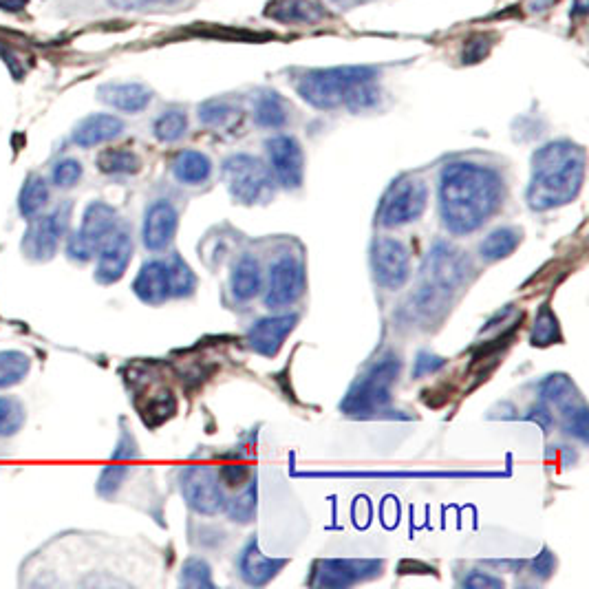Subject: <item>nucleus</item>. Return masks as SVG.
Instances as JSON below:
<instances>
[{
  "mask_svg": "<svg viewBox=\"0 0 589 589\" xmlns=\"http://www.w3.org/2000/svg\"><path fill=\"white\" fill-rule=\"evenodd\" d=\"M303 477H342V479H466V477H497V473H417V470H389V473H369V470H358V473H303Z\"/></svg>",
  "mask_w": 589,
  "mask_h": 589,
  "instance_id": "24",
  "label": "nucleus"
},
{
  "mask_svg": "<svg viewBox=\"0 0 589 589\" xmlns=\"http://www.w3.org/2000/svg\"><path fill=\"white\" fill-rule=\"evenodd\" d=\"M133 294L144 305L159 307L173 298L168 261H148L142 265L133 281Z\"/></svg>",
  "mask_w": 589,
  "mask_h": 589,
  "instance_id": "18",
  "label": "nucleus"
},
{
  "mask_svg": "<svg viewBox=\"0 0 589 589\" xmlns=\"http://www.w3.org/2000/svg\"><path fill=\"white\" fill-rule=\"evenodd\" d=\"M554 570H556V556L548 548H543V552L532 563V574L541 578V581H548V578L554 574Z\"/></svg>",
  "mask_w": 589,
  "mask_h": 589,
  "instance_id": "44",
  "label": "nucleus"
},
{
  "mask_svg": "<svg viewBox=\"0 0 589 589\" xmlns=\"http://www.w3.org/2000/svg\"><path fill=\"white\" fill-rule=\"evenodd\" d=\"M373 281L384 289H400L411 278V254L398 239L380 237L371 245Z\"/></svg>",
  "mask_w": 589,
  "mask_h": 589,
  "instance_id": "12",
  "label": "nucleus"
},
{
  "mask_svg": "<svg viewBox=\"0 0 589 589\" xmlns=\"http://www.w3.org/2000/svg\"><path fill=\"white\" fill-rule=\"evenodd\" d=\"M232 115H234V106L223 100H210L199 106V120L208 126L226 124Z\"/></svg>",
  "mask_w": 589,
  "mask_h": 589,
  "instance_id": "39",
  "label": "nucleus"
},
{
  "mask_svg": "<svg viewBox=\"0 0 589 589\" xmlns=\"http://www.w3.org/2000/svg\"><path fill=\"white\" fill-rule=\"evenodd\" d=\"M168 270H170V285H173V298H188L195 294L197 278L181 256H173V259L168 261Z\"/></svg>",
  "mask_w": 589,
  "mask_h": 589,
  "instance_id": "34",
  "label": "nucleus"
},
{
  "mask_svg": "<svg viewBox=\"0 0 589 589\" xmlns=\"http://www.w3.org/2000/svg\"><path fill=\"white\" fill-rule=\"evenodd\" d=\"M587 14V0H574L572 5V16L583 18Z\"/></svg>",
  "mask_w": 589,
  "mask_h": 589,
  "instance_id": "47",
  "label": "nucleus"
},
{
  "mask_svg": "<svg viewBox=\"0 0 589 589\" xmlns=\"http://www.w3.org/2000/svg\"><path fill=\"white\" fill-rule=\"evenodd\" d=\"M256 495H259V490H256V479H254L239 497H234L232 501L226 503L228 517L234 523H250L256 514Z\"/></svg>",
  "mask_w": 589,
  "mask_h": 589,
  "instance_id": "35",
  "label": "nucleus"
},
{
  "mask_svg": "<svg viewBox=\"0 0 589 589\" xmlns=\"http://www.w3.org/2000/svg\"><path fill=\"white\" fill-rule=\"evenodd\" d=\"M428 206V188L422 179L400 177L393 181L376 212V221L382 228H402L417 221Z\"/></svg>",
  "mask_w": 589,
  "mask_h": 589,
  "instance_id": "8",
  "label": "nucleus"
},
{
  "mask_svg": "<svg viewBox=\"0 0 589 589\" xmlns=\"http://www.w3.org/2000/svg\"><path fill=\"white\" fill-rule=\"evenodd\" d=\"M117 226L120 217L113 206L106 201H91L82 214L80 228L67 241V256L76 263L93 261Z\"/></svg>",
  "mask_w": 589,
  "mask_h": 589,
  "instance_id": "7",
  "label": "nucleus"
},
{
  "mask_svg": "<svg viewBox=\"0 0 589 589\" xmlns=\"http://www.w3.org/2000/svg\"><path fill=\"white\" fill-rule=\"evenodd\" d=\"M109 3L115 5V7H120V9H139V7L159 3V0H109Z\"/></svg>",
  "mask_w": 589,
  "mask_h": 589,
  "instance_id": "46",
  "label": "nucleus"
},
{
  "mask_svg": "<svg viewBox=\"0 0 589 589\" xmlns=\"http://www.w3.org/2000/svg\"><path fill=\"white\" fill-rule=\"evenodd\" d=\"M287 565V559H270L259 550V543L252 539L245 550L241 552L239 559V572L241 578L252 587H263L278 576V572Z\"/></svg>",
  "mask_w": 589,
  "mask_h": 589,
  "instance_id": "20",
  "label": "nucleus"
},
{
  "mask_svg": "<svg viewBox=\"0 0 589 589\" xmlns=\"http://www.w3.org/2000/svg\"><path fill=\"white\" fill-rule=\"evenodd\" d=\"M473 263L468 256L448 243H435L424 265V281L415 294V309L431 316L446 305V298L468 283Z\"/></svg>",
  "mask_w": 589,
  "mask_h": 589,
  "instance_id": "4",
  "label": "nucleus"
},
{
  "mask_svg": "<svg viewBox=\"0 0 589 589\" xmlns=\"http://www.w3.org/2000/svg\"><path fill=\"white\" fill-rule=\"evenodd\" d=\"M305 294V267L294 256H281L270 267L265 307L281 309L294 305Z\"/></svg>",
  "mask_w": 589,
  "mask_h": 589,
  "instance_id": "13",
  "label": "nucleus"
},
{
  "mask_svg": "<svg viewBox=\"0 0 589 589\" xmlns=\"http://www.w3.org/2000/svg\"><path fill=\"white\" fill-rule=\"evenodd\" d=\"M49 206V184L40 175H29L18 195V212L27 221L40 217Z\"/></svg>",
  "mask_w": 589,
  "mask_h": 589,
  "instance_id": "27",
  "label": "nucleus"
},
{
  "mask_svg": "<svg viewBox=\"0 0 589 589\" xmlns=\"http://www.w3.org/2000/svg\"><path fill=\"white\" fill-rule=\"evenodd\" d=\"M181 585L186 587H214L212 583V570L203 559H188L181 570Z\"/></svg>",
  "mask_w": 589,
  "mask_h": 589,
  "instance_id": "38",
  "label": "nucleus"
},
{
  "mask_svg": "<svg viewBox=\"0 0 589 589\" xmlns=\"http://www.w3.org/2000/svg\"><path fill=\"white\" fill-rule=\"evenodd\" d=\"M523 241V232L517 228H497L492 230L488 237L481 241L479 245V254L481 259L488 263H495L501 259H508L514 250L519 248Z\"/></svg>",
  "mask_w": 589,
  "mask_h": 589,
  "instance_id": "26",
  "label": "nucleus"
},
{
  "mask_svg": "<svg viewBox=\"0 0 589 589\" xmlns=\"http://www.w3.org/2000/svg\"><path fill=\"white\" fill-rule=\"evenodd\" d=\"M565 428L570 435H576L578 439H587V431H589V424H587V406L585 404H578L576 409H572L570 413H565Z\"/></svg>",
  "mask_w": 589,
  "mask_h": 589,
  "instance_id": "40",
  "label": "nucleus"
},
{
  "mask_svg": "<svg viewBox=\"0 0 589 589\" xmlns=\"http://www.w3.org/2000/svg\"><path fill=\"white\" fill-rule=\"evenodd\" d=\"M267 155L274 177L285 190H298L305 179V155L298 139L292 135H276L267 139Z\"/></svg>",
  "mask_w": 589,
  "mask_h": 589,
  "instance_id": "14",
  "label": "nucleus"
},
{
  "mask_svg": "<svg viewBox=\"0 0 589 589\" xmlns=\"http://www.w3.org/2000/svg\"><path fill=\"white\" fill-rule=\"evenodd\" d=\"M378 76V69L373 67L314 69L298 78L296 91L318 111H334L345 106L351 113H360L380 102Z\"/></svg>",
  "mask_w": 589,
  "mask_h": 589,
  "instance_id": "3",
  "label": "nucleus"
},
{
  "mask_svg": "<svg viewBox=\"0 0 589 589\" xmlns=\"http://www.w3.org/2000/svg\"><path fill=\"white\" fill-rule=\"evenodd\" d=\"M503 177L473 162L448 164L439 175V217L455 237H466L495 217L503 203Z\"/></svg>",
  "mask_w": 589,
  "mask_h": 589,
  "instance_id": "1",
  "label": "nucleus"
},
{
  "mask_svg": "<svg viewBox=\"0 0 589 589\" xmlns=\"http://www.w3.org/2000/svg\"><path fill=\"white\" fill-rule=\"evenodd\" d=\"M402 362L398 356H387L364 373L353 384V389L340 404V411L347 415H373L391 402L393 384L398 382Z\"/></svg>",
  "mask_w": 589,
  "mask_h": 589,
  "instance_id": "5",
  "label": "nucleus"
},
{
  "mask_svg": "<svg viewBox=\"0 0 589 589\" xmlns=\"http://www.w3.org/2000/svg\"><path fill=\"white\" fill-rule=\"evenodd\" d=\"M254 120L261 128H281L287 124V109L278 93H261L254 106Z\"/></svg>",
  "mask_w": 589,
  "mask_h": 589,
  "instance_id": "30",
  "label": "nucleus"
},
{
  "mask_svg": "<svg viewBox=\"0 0 589 589\" xmlns=\"http://www.w3.org/2000/svg\"><path fill=\"white\" fill-rule=\"evenodd\" d=\"M126 464L128 462H122V459H113V464L102 470V475L98 479V495L100 497H104V499L115 497V492L120 490L124 484L128 470H131V466H126Z\"/></svg>",
  "mask_w": 589,
  "mask_h": 589,
  "instance_id": "36",
  "label": "nucleus"
},
{
  "mask_svg": "<svg viewBox=\"0 0 589 589\" xmlns=\"http://www.w3.org/2000/svg\"><path fill=\"white\" fill-rule=\"evenodd\" d=\"M95 259H98V265H95V281L100 285H115L117 281H122V276L126 274L133 259L131 230L120 223L111 237L106 239Z\"/></svg>",
  "mask_w": 589,
  "mask_h": 589,
  "instance_id": "15",
  "label": "nucleus"
},
{
  "mask_svg": "<svg viewBox=\"0 0 589 589\" xmlns=\"http://www.w3.org/2000/svg\"><path fill=\"white\" fill-rule=\"evenodd\" d=\"M219 479L226 484L228 488H243L245 481L250 479V468L248 466H237V464H228L219 470Z\"/></svg>",
  "mask_w": 589,
  "mask_h": 589,
  "instance_id": "41",
  "label": "nucleus"
},
{
  "mask_svg": "<svg viewBox=\"0 0 589 589\" xmlns=\"http://www.w3.org/2000/svg\"><path fill=\"white\" fill-rule=\"evenodd\" d=\"M382 572L384 561L380 559H318L312 567L309 585L345 589L378 578Z\"/></svg>",
  "mask_w": 589,
  "mask_h": 589,
  "instance_id": "9",
  "label": "nucleus"
},
{
  "mask_svg": "<svg viewBox=\"0 0 589 589\" xmlns=\"http://www.w3.org/2000/svg\"><path fill=\"white\" fill-rule=\"evenodd\" d=\"M124 133V122L111 113H95L84 117L71 135V142L80 148H93L106 142H113L115 137Z\"/></svg>",
  "mask_w": 589,
  "mask_h": 589,
  "instance_id": "19",
  "label": "nucleus"
},
{
  "mask_svg": "<svg viewBox=\"0 0 589 589\" xmlns=\"http://www.w3.org/2000/svg\"><path fill=\"white\" fill-rule=\"evenodd\" d=\"M530 342L534 347H550V345H556V342H561L559 318L554 316L550 305H543L539 309L537 318H534Z\"/></svg>",
  "mask_w": 589,
  "mask_h": 589,
  "instance_id": "32",
  "label": "nucleus"
},
{
  "mask_svg": "<svg viewBox=\"0 0 589 589\" xmlns=\"http://www.w3.org/2000/svg\"><path fill=\"white\" fill-rule=\"evenodd\" d=\"M446 364V358H439V356H433V353H420L415 360V369H413V376L415 378H422V376H428V373H435L439 371Z\"/></svg>",
  "mask_w": 589,
  "mask_h": 589,
  "instance_id": "43",
  "label": "nucleus"
},
{
  "mask_svg": "<svg viewBox=\"0 0 589 589\" xmlns=\"http://www.w3.org/2000/svg\"><path fill=\"white\" fill-rule=\"evenodd\" d=\"M188 131V117L184 111H166L155 120L153 124V133L164 144H173L177 139H181Z\"/></svg>",
  "mask_w": 589,
  "mask_h": 589,
  "instance_id": "33",
  "label": "nucleus"
},
{
  "mask_svg": "<svg viewBox=\"0 0 589 589\" xmlns=\"http://www.w3.org/2000/svg\"><path fill=\"white\" fill-rule=\"evenodd\" d=\"M490 45L492 42L490 40H486V38H473V40H468L466 42V47H464V56H462V62L464 64H475V62H479V60H484L486 56H488V51H490Z\"/></svg>",
  "mask_w": 589,
  "mask_h": 589,
  "instance_id": "42",
  "label": "nucleus"
},
{
  "mask_svg": "<svg viewBox=\"0 0 589 589\" xmlns=\"http://www.w3.org/2000/svg\"><path fill=\"white\" fill-rule=\"evenodd\" d=\"M69 212V203H62V206H58L53 212L40 214V217L31 219L23 239V252L27 259L45 263L56 256L64 232H67Z\"/></svg>",
  "mask_w": 589,
  "mask_h": 589,
  "instance_id": "10",
  "label": "nucleus"
},
{
  "mask_svg": "<svg viewBox=\"0 0 589 589\" xmlns=\"http://www.w3.org/2000/svg\"><path fill=\"white\" fill-rule=\"evenodd\" d=\"M31 371V358L23 351H0V391L12 389L23 382Z\"/></svg>",
  "mask_w": 589,
  "mask_h": 589,
  "instance_id": "29",
  "label": "nucleus"
},
{
  "mask_svg": "<svg viewBox=\"0 0 589 589\" xmlns=\"http://www.w3.org/2000/svg\"><path fill=\"white\" fill-rule=\"evenodd\" d=\"M221 173L232 199L243 206H254L274 195L272 173L259 157L248 153L232 155L223 162Z\"/></svg>",
  "mask_w": 589,
  "mask_h": 589,
  "instance_id": "6",
  "label": "nucleus"
},
{
  "mask_svg": "<svg viewBox=\"0 0 589 589\" xmlns=\"http://www.w3.org/2000/svg\"><path fill=\"white\" fill-rule=\"evenodd\" d=\"M98 170L104 175H137L142 159L128 148H106L98 155Z\"/></svg>",
  "mask_w": 589,
  "mask_h": 589,
  "instance_id": "28",
  "label": "nucleus"
},
{
  "mask_svg": "<svg viewBox=\"0 0 589 589\" xmlns=\"http://www.w3.org/2000/svg\"><path fill=\"white\" fill-rule=\"evenodd\" d=\"M585 181V151L574 142L559 139L539 148L532 157V177L526 192L534 212H548L572 203Z\"/></svg>",
  "mask_w": 589,
  "mask_h": 589,
  "instance_id": "2",
  "label": "nucleus"
},
{
  "mask_svg": "<svg viewBox=\"0 0 589 589\" xmlns=\"http://www.w3.org/2000/svg\"><path fill=\"white\" fill-rule=\"evenodd\" d=\"M298 325V314L267 316L256 320L248 331V345L254 353L263 358H274L281 351L285 338L292 334Z\"/></svg>",
  "mask_w": 589,
  "mask_h": 589,
  "instance_id": "17",
  "label": "nucleus"
},
{
  "mask_svg": "<svg viewBox=\"0 0 589 589\" xmlns=\"http://www.w3.org/2000/svg\"><path fill=\"white\" fill-rule=\"evenodd\" d=\"M179 488L188 508L206 517H214L226 510V495H223L221 479L210 466H188L179 477Z\"/></svg>",
  "mask_w": 589,
  "mask_h": 589,
  "instance_id": "11",
  "label": "nucleus"
},
{
  "mask_svg": "<svg viewBox=\"0 0 589 589\" xmlns=\"http://www.w3.org/2000/svg\"><path fill=\"white\" fill-rule=\"evenodd\" d=\"M173 175L179 184L199 186L206 184L212 175V162L199 151H181L173 159Z\"/></svg>",
  "mask_w": 589,
  "mask_h": 589,
  "instance_id": "25",
  "label": "nucleus"
},
{
  "mask_svg": "<svg viewBox=\"0 0 589 589\" xmlns=\"http://www.w3.org/2000/svg\"><path fill=\"white\" fill-rule=\"evenodd\" d=\"M98 98L113 106L122 113H142L153 102V91L137 82H120V84H104L98 91Z\"/></svg>",
  "mask_w": 589,
  "mask_h": 589,
  "instance_id": "21",
  "label": "nucleus"
},
{
  "mask_svg": "<svg viewBox=\"0 0 589 589\" xmlns=\"http://www.w3.org/2000/svg\"><path fill=\"white\" fill-rule=\"evenodd\" d=\"M82 173H84V168L78 159L64 157L51 168V184H53V188L69 190L73 186H78V181L82 179Z\"/></svg>",
  "mask_w": 589,
  "mask_h": 589,
  "instance_id": "37",
  "label": "nucleus"
},
{
  "mask_svg": "<svg viewBox=\"0 0 589 589\" xmlns=\"http://www.w3.org/2000/svg\"><path fill=\"white\" fill-rule=\"evenodd\" d=\"M464 587H470V589H501L503 587V581L501 578H495L490 576L486 572H470L466 578H464Z\"/></svg>",
  "mask_w": 589,
  "mask_h": 589,
  "instance_id": "45",
  "label": "nucleus"
},
{
  "mask_svg": "<svg viewBox=\"0 0 589 589\" xmlns=\"http://www.w3.org/2000/svg\"><path fill=\"white\" fill-rule=\"evenodd\" d=\"M179 228V212L173 203L166 199L155 201L144 214L142 226V243L146 250L164 252L173 243Z\"/></svg>",
  "mask_w": 589,
  "mask_h": 589,
  "instance_id": "16",
  "label": "nucleus"
},
{
  "mask_svg": "<svg viewBox=\"0 0 589 589\" xmlns=\"http://www.w3.org/2000/svg\"><path fill=\"white\" fill-rule=\"evenodd\" d=\"M267 16H272L278 23L316 25L325 20L327 12L318 0H272L267 7Z\"/></svg>",
  "mask_w": 589,
  "mask_h": 589,
  "instance_id": "22",
  "label": "nucleus"
},
{
  "mask_svg": "<svg viewBox=\"0 0 589 589\" xmlns=\"http://www.w3.org/2000/svg\"><path fill=\"white\" fill-rule=\"evenodd\" d=\"M263 287V272L261 265L252 256H243V259L232 267L230 276V289L237 301L248 303L252 298L261 294Z\"/></svg>",
  "mask_w": 589,
  "mask_h": 589,
  "instance_id": "23",
  "label": "nucleus"
},
{
  "mask_svg": "<svg viewBox=\"0 0 589 589\" xmlns=\"http://www.w3.org/2000/svg\"><path fill=\"white\" fill-rule=\"evenodd\" d=\"M27 411L23 402L12 395H0V439H9L25 426Z\"/></svg>",
  "mask_w": 589,
  "mask_h": 589,
  "instance_id": "31",
  "label": "nucleus"
}]
</instances>
